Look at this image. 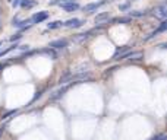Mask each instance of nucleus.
Instances as JSON below:
<instances>
[{"mask_svg":"<svg viewBox=\"0 0 167 140\" xmlns=\"http://www.w3.org/2000/svg\"><path fill=\"white\" fill-rule=\"evenodd\" d=\"M157 35H158V32H157V31H154V32H151L147 38H144V41H149L151 38H154V37H157Z\"/></svg>","mask_w":167,"mask_h":140,"instance_id":"nucleus-15","label":"nucleus"},{"mask_svg":"<svg viewBox=\"0 0 167 140\" xmlns=\"http://www.w3.org/2000/svg\"><path fill=\"white\" fill-rule=\"evenodd\" d=\"M47 18H48V12H38V13H35L29 21H31V24H40V22L46 21Z\"/></svg>","mask_w":167,"mask_h":140,"instance_id":"nucleus-3","label":"nucleus"},{"mask_svg":"<svg viewBox=\"0 0 167 140\" xmlns=\"http://www.w3.org/2000/svg\"><path fill=\"white\" fill-rule=\"evenodd\" d=\"M60 6H62V9H63V10H66V12H75V10H78V9H79V5H78L76 2L63 3V5H60Z\"/></svg>","mask_w":167,"mask_h":140,"instance_id":"nucleus-5","label":"nucleus"},{"mask_svg":"<svg viewBox=\"0 0 167 140\" xmlns=\"http://www.w3.org/2000/svg\"><path fill=\"white\" fill-rule=\"evenodd\" d=\"M104 19H109V13H107V12L97 15V16H95V24H100V22H103Z\"/></svg>","mask_w":167,"mask_h":140,"instance_id":"nucleus-11","label":"nucleus"},{"mask_svg":"<svg viewBox=\"0 0 167 140\" xmlns=\"http://www.w3.org/2000/svg\"><path fill=\"white\" fill-rule=\"evenodd\" d=\"M63 25L67 26V28H79V26L84 25V21L78 19V18H73V19H69L67 22H63Z\"/></svg>","mask_w":167,"mask_h":140,"instance_id":"nucleus-4","label":"nucleus"},{"mask_svg":"<svg viewBox=\"0 0 167 140\" xmlns=\"http://www.w3.org/2000/svg\"><path fill=\"white\" fill-rule=\"evenodd\" d=\"M129 19H131V18H122V19H117L116 22H119V24H126V22H129Z\"/></svg>","mask_w":167,"mask_h":140,"instance_id":"nucleus-16","label":"nucleus"},{"mask_svg":"<svg viewBox=\"0 0 167 140\" xmlns=\"http://www.w3.org/2000/svg\"><path fill=\"white\" fill-rule=\"evenodd\" d=\"M60 26H63V22L62 21H54V22H51V24H48L47 25V29H57V28H60Z\"/></svg>","mask_w":167,"mask_h":140,"instance_id":"nucleus-9","label":"nucleus"},{"mask_svg":"<svg viewBox=\"0 0 167 140\" xmlns=\"http://www.w3.org/2000/svg\"><path fill=\"white\" fill-rule=\"evenodd\" d=\"M66 91H67V86H65V88H62L60 91H57V92H54V95H51V98H50V99H53V101H54V99H59L60 96H63V93H65Z\"/></svg>","mask_w":167,"mask_h":140,"instance_id":"nucleus-10","label":"nucleus"},{"mask_svg":"<svg viewBox=\"0 0 167 140\" xmlns=\"http://www.w3.org/2000/svg\"><path fill=\"white\" fill-rule=\"evenodd\" d=\"M12 5H13V8H16V6H18V5H19V0H15V2H13V3H12Z\"/></svg>","mask_w":167,"mask_h":140,"instance_id":"nucleus-18","label":"nucleus"},{"mask_svg":"<svg viewBox=\"0 0 167 140\" xmlns=\"http://www.w3.org/2000/svg\"><path fill=\"white\" fill-rule=\"evenodd\" d=\"M35 5H37L35 0H22V2H21V6L25 8V9H31V8H34Z\"/></svg>","mask_w":167,"mask_h":140,"instance_id":"nucleus-8","label":"nucleus"},{"mask_svg":"<svg viewBox=\"0 0 167 140\" xmlns=\"http://www.w3.org/2000/svg\"><path fill=\"white\" fill-rule=\"evenodd\" d=\"M16 47H18V45L15 44V45H12V47H9V48H6V50H2V51H0V57H2V56H5V54H8L11 50H15Z\"/></svg>","mask_w":167,"mask_h":140,"instance_id":"nucleus-14","label":"nucleus"},{"mask_svg":"<svg viewBox=\"0 0 167 140\" xmlns=\"http://www.w3.org/2000/svg\"><path fill=\"white\" fill-rule=\"evenodd\" d=\"M2 44H3V41H0V45H2Z\"/></svg>","mask_w":167,"mask_h":140,"instance_id":"nucleus-19","label":"nucleus"},{"mask_svg":"<svg viewBox=\"0 0 167 140\" xmlns=\"http://www.w3.org/2000/svg\"><path fill=\"white\" fill-rule=\"evenodd\" d=\"M166 28H167V22H166V21H163V22H161V25H160L155 31H157V32H163V31H166Z\"/></svg>","mask_w":167,"mask_h":140,"instance_id":"nucleus-13","label":"nucleus"},{"mask_svg":"<svg viewBox=\"0 0 167 140\" xmlns=\"http://www.w3.org/2000/svg\"><path fill=\"white\" fill-rule=\"evenodd\" d=\"M69 2H76V0H51L50 6H57V5H63V3H69Z\"/></svg>","mask_w":167,"mask_h":140,"instance_id":"nucleus-12","label":"nucleus"},{"mask_svg":"<svg viewBox=\"0 0 167 140\" xmlns=\"http://www.w3.org/2000/svg\"><path fill=\"white\" fill-rule=\"evenodd\" d=\"M22 35L21 34H16V35H13V37H11V41H16V40H19Z\"/></svg>","mask_w":167,"mask_h":140,"instance_id":"nucleus-17","label":"nucleus"},{"mask_svg":"<svg viewBox=\"0 0 167 140\" xmlns=\"http://www.w3.org/2000/svg\"><path fill=\"white\" fill-rule=\"evenodd\" d=\"M152 15H154L155 18L164 21L166 16H167V6H166V2H163V3H160L158 6H155V8L152 9Z\"/></svg>","mask_w":167,"mask_h":140,"instance_id":"nucleus-1","label":"nucleus"},{"mask_svg":"<svg viewBox=\"0 0 167 140\" xmlns=\"http://www.w3.org/2000/svg\"><path fill=\"white\" fill-rule=\"evenodd\" d=\"M147 13H148L147 10H131L129 12V18H142Z\"/></svg>","mask_w":167,"mask_h":140,"instance_id":"nucleus-7","label":"nucleus"},{"mask_svg":"<svg viewBox=\"0 0 167 140\" xmlns=\"http://www.w3.org/2000/svg\"><path fill=\"white\" fill-rule=\"evenodd\" d=\"M114 0H101V2H97V3H90L87 6H84V12H87V13H91L94 10H97L98 8L104 6V5H109V3H113Z\"/></svg>","mask_w":167,"mask_h":140,"instance_id":"nucleus-2","label":"nucleus"},{"mask_svg":"<svg viewBox=\"0 0 167 140\" xmlns=\"http://www.w3.org/2000/svg\"><path fill=\"white\" fill-rule=\"evenodd\" d=\"M66 44H67V41L66 40H57V41H53V42H50V48H63V47H66Z\"/></svg>","mask_w":167,"mask_h":140,"instance_id":"nucleus-6","label":"nucleus"}]
</instances>
